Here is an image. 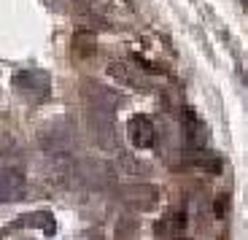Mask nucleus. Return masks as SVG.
I'll return each mask as SVG.
<instances>
[{"instance_id": "20e7f679", "label": "nucleus", "mask_w": 248, "mask_h": 240, "mask_svg": "<svg viewBox=\"0 0 248 240\" xmlns=\"http://www.w3.org/2000/svg\"><path fill=\"white\" fill-rule=\"evenodd\" d=\"M27 178L19 167H0V203H14L25 197Z\"/></svg>"}, {"instance_id": "7ed1b4c3", "label": "nucleus", "mask_w": 248, "mask_h": 240, "mask_svg": "<svg viewBox=\"0 0 248 240\" xmlns=\"http://www.w3.org/2000/svg\"><path fill=\"white\" fill-rule=\"evenodd\" d=\"M124 205L130 210H151L159 203V189L151 184H135V186H124L119 194Z\"/></svg>"}, {"instance_id": "f03ea898", "label": "nucleus", "mask_w": 248, "mask_h": 240, "mask_svg": "<svg viewBox=\"0 0 248 240\" xmlns=\"http://www.w3.org/2000/svg\"><path fill=\"white\" fill-rule=\"evenodd\" d=\"M14 89L25 100L41 105L51 97V76L46 70H38V68H27V70H16L11 79Z\"/></svg>"}, {"instance_id": "39448f33", "label": "nucleus", "mask_w": 248, "mask_h": 240, "mask_svg": "<svg viewBox=\"0 0 248 240\" xmlns=\"http://www.w3.org/2000/svg\"><path fill=\"white\" fill-rule=\"evenodd\" d=\"M127 135H130V143L135 148H151L156 143V127L151 122V116L146 113H135L127 124Z\"/></svg>"}, {"instance_id": "423d86ee", "label": "nucleus", "mask_w": 248, "mask_h": 240, "mask_svg": "<svg viewBox=\"0 0 248 240\" xmlns=\"http://www.w3.org/2000/svg\"><path fill=\"white\" fill-rule=\"evenodd\" d=\"M140 65H138L135 60L132 62H113L111 68H108V73L113 76L116 81H122V84L127 86H138V89H149V79L140 73Z\"/></svg>"}, {"instance_id": "f257e3e1", "label": "nucleus", "mask_w": 248, "mask_h": 240, "mask_svg": "<svg viewBox=\"0 0 248 240\" xmlns=\"http://www.w3.org/2000/svg\"><path fill=\"white\" fill-rule=\"evenodd\" d=\"M84 97H87V111H89V124H92L94 141L106 151H113L119 146L116 141V127H113V116L122 103L111 86L100 84V81H87L84 86Z\"/></svg>"}, {"instance_id": "6e6552de", "label": "nucleus", "mask_w": 248, "mask_h": 240, "mask_svg": "<svg viewBox=\"0 0 248 240\" xmlns=\"http://www.w3.org/2000/svg\"><path fill=\"white\" fill-rule=\"evenodd\" d=\"M184 227H186V216L181 213V210H173V213H170L168 219H162V222L156 224L154 232L159 235V238H170V235L184 232Z\"/></svg>"}, {"instance_id": "1a4fd4ad", "label": "nucleus", "mask_w": 248, "mask_h": 240, "mask_svg": "<svg viewBox=\"0 0 248 240\" xmlns=\"http://www.w3.org/2000/svg\"><path fill=\"white\" fill-rule=\"evenodd\" d=\"M224 205H227V197H224V200L218 197V200H216V216H218V219L224 216Z\"/></svg>"}, {"instance_id": "0eeeda50", "label": "nucleus", "mask_w": 248, "mask_h": 240, "mask_svg": "<svg viewBox=\"0 0 248 240\" xmlns=\"http://www.w3.org/2000/svg\"><path fill=\"white\" fill-rule=\"evenodd\" d=\"M19 227H41L44 229L46 238H51V235L57 232V224H54V216L46 213V210H35V213L25 216V219H16V222L11 224V229H19Z\"/></svg>"}]
</instances>
